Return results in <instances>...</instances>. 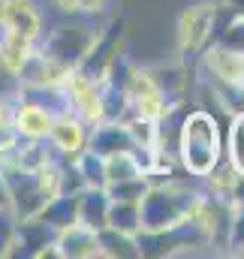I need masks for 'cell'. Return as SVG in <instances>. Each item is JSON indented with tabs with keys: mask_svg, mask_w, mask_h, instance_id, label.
Listing matches in <instances>:
<instances>
[{
	"mask_svg": "<svg viewBox=\"0 0 244 259\" xmlns=\"http://www.w3.org/2000/svg\"><path fill=\"white\" fill-rule=\"evenodd\" d=\"M91 39H94V30L85 27V24H78V27H58V30H52L46 39L39 36L33 46H36L43 55H49L52 61L75 69V66L82 64V58L88 55Z\"/></svg>",
	"mask_w": 244,
	"mask_h": 259,
	"instance_id": "obj_5",
	"label": "cell"
},
{
	"mask_svg": "<svg viewBox=\"0 0 244 259\" xmlns=\"http://www.w3.org/2000/svg\"><path fill=\"white\" fill-rule=\"evenodd\" d=\"M12 235H15V217H12L9 208H3V211H0V259L9 253Z\"/></svg>",
	"mask_w": 244,
	"mask_h": 259,
	"instance_id": "obj_25",
	"label": "cell"
},
{
	"mask_svg": "<svg viewBox=\"0 0 244 259\" xmlns=\"http://www.w3.org/2000/svg\"><path fill=\"white\" fill-rule=\"evenodd\" d=\"M124 27H127L124 18H112L106 27L94 30L91 49H88V55L82 58V64L75 66V69H82V72H85L88 78H94V81H103L106 72H109V66H112V61H115L118 52H121Z\"/></svg>",
	"mask_w": 244,
	"mask_h": 259,
	"instance_id": "obj_4",
	"label": "cell"
},
{
	"mask_svg": "<svg viewBox=\"0 0 244 259\" xmlns=\"http://www.w3.org/2000/svg\"><path fill=\"white\" fill-rule=\"evenodd\" d=\"M88 124L78 118V115H72L69 109H61V112H55V118H52V127H49V145L55 148V154L61 157V160H72L78 151H85V145H88Z\"/></svg>",
	"mask_w": 244,
	"mask_h": 259,
	"instance_id": "obj_6",
	"label": "cell"
},
{
	"mask_svg": "<svg viewBox=\"0 0 244 259\" xmlns=\"http://www.w3.org/2000/svg\"><path fill=\"white\" fill-rule=\"evenodd\" d=\"M0 27L36 42L43 36V12L33 0H0Z\"/></svg>",
	"mask_w": 244,
	"mask_h": 259,
	"instance_id": "obj_8",
	"label": "cell"
},
{
	"mask_svg": "<svg viewBox=\"0 0 244 259\" xmlns=\"http://www.w3.org/2000/svg\"><path fill=\"white\" fill-rule=\"evenodd\" d=\"M33 52V42L27 39V36H21V33H15V30H3L0 27V69L6 72V75H18V69L21 64L27 61V55Z\"/></svg>",
	"mask_w": 244,
	"mask_h": 259,
	"instance_id": "obj_16",
	"label": "cell"
},
{
	"mask_svg": "<svg viewBox=\"0 0 244 259\" xmlns=\"http://www.w3.org/2000/svg\"><path fill=\"white\" fill-rule=\"evenodd\" d=\"M199 187H190L187 181L175 178L169 184H157L148 187L145 196L139 199V223L142 229H172L184 223L196 202H199Z\"/></svg>",
	"mask_w": 244,
	"mask_h": 259,
	"instance_id": "obj_2",
	"label": "cell"
},
{
	"mask_svg": "<svg viewBox=\"0 0 244 259\" xmlns=\"http://www.w3.org/2000/svg\"><path fill=\"white\" fill-rule=\"evenodd\" d=\"M72 166L82 175L85 187H106V157H100V154L85 148V151H78L72 157Z\"/></svg>",
	"mask_w": 244,
	"mask_h": 259,
	"instance_id": "obj_19",
	"label": "cell"
},
{
	"mask_svg": "<svg viewBox=\"0 0 244 259\" xmlns=\"http://www.w3.org/2000/svg\"><path fill=\"white\" fill-rule=\"evenodd\" d=\"M43 223H49L52 229H66V226H72V223H78V193H58L52 196L43 208H39V214H36Z\"/></svg>",
	"mask_w": 244,
	"mask_h": 259,
	"instance_id": "obj_15",
	"label": "cell"
},
{
	"mask_svg": "<svg viewBox=\"0 0 244 259\" xmlns=\"http://www.w3.org/2000/svg\"><path fill=\"white\" fill-rule=\"evenodd\" d=\"M178 163L184 166L187 175L205 178L220 160H223V133L220 124L211 112L193 109L187 112L178 130Z\"/></svg>",
	"mask_w": 244,
	"mask_h": 259,
	"instance_id": "obj_1",
	"label": "cell"
},
{
	"mask_svg": "<svg viewBox=\"0 0 244 259\" xmlns=\"http://www.w3.org/2000/svg\"><path fill=\"white\" fill-rule=\"evenodd\" d=\"M58 229H52L49 223H43L39 217H27V220H15V235H12V247L6 256H24L36 259L49 244H55Z\"/></svg>",
	"mask_w": 244,
	"mask_h": 259,
	"instance_id": "obj_7",
	"label": "cell"
},
{
	"mask_svg": "<svg viewBox=\"0 0 244 259\" xmlns=\"http://www.w3.org/2000/svg\"><path fill=\"white\" fill-rule=\"evenodd\" d=\"M3 208H9V190H6V181H3V175H0V211Z\"/></svg>",
	"mask_w": 244,
	"mask_h": 259,
	"instance_id": "obj_29",
	"label": "cell"
},
{
	"mask_svg": "<svg viewBox=\"0 0 244 259\" xmlns=\"http://www.w3.org/2000/svg\"><path fill=\"white\" fill-rule=\"evenodd\" d=\"M211 42L229 49V52H238L244 55V15H229V21L211 36Z\"/></svg>",
	"mask_w": 244,
	"mask_h": 259,
	"instance_id": "obj_22",
	"label": "cell"
},
{
	"mask_svg": "<svg viewBox=\"0 0 244 259\" xmlns=\"http://www.w3.org/2000/svg\"><path fill=\"white\" fill-rule=\"evenodd\" d=\"M75 3H78V15H100L109 6V0H75Z\"/></svg>",
	"mask_w": 244,
	"mask_h": 259,
	"instance_id": "obj_26",
	"label": "cell"
},
{
	"mask_svg": "<svg viewBox=\"0 0 244 259\" xmlns=\"http://www.w3.org/2000/svg\"><path fill=\"white\" fill-rule=\"evenodd\" d=\"M124 127H127V133H130L133 145L157 148V142H160V121L139 118V115H127V118H124Z\"/></svg>",
	"mask_w": 244,
	"mask_h": 259,
	"instance_id": "obj_21",
	"label": "cell"
},
{
	"mask_svg": "<svg viewBox=\"0 0 244 259\" xmlns=\"http://www.w3.org/2000/svg\"><path fill=\"white\" fill-rule=\"evenodd\" d=\"M106 226H112L118 232H127V235H136L142 229V223H139V202H118V199H112L109 202Z\"/></svg>",
	"mask_w": 244,
	"mask_h": 259,
	"instance_id": "obj_20",
	"label": "cell"
},
{
	"mask_svg": "<svg viewBox=\"0 0 244 259\" xmlns=\"http://www.w3.org/2000/svg\"><path fill=\"white\" fill-rule=\"evenodd\" d=\"M136 175H142V172H139L136 160L130 157V151H118V154L106 157V184L127 181V178H136Z\"/></svg>",
	"mask_w": 244,
	"mask_h": 259,
	"instance_id": "obj_23",
	"label": "cell"
},
{
	"mask_svg": "<svg viewBox=\"0 0 244 259\" xmlns=\"http://www.w3.org/2000/svg\"><path fill=\"white\" fill-rule=\"evenodd\" d=\"M220 6H223L229 15H244V0H220Z\"/></svg>",
	"mask_w": 244,
	"mask_h": 259,
	"instance_id": "obj_28",
	"label": "cell"
},
{
	"mask_svg": "<svg viewBox=\"0 0 244 259\" xmlns=\"http://www.w3.org/2000/svg\"><path fill=\"white\" fill-rule=\"evenodd\" d=\"M148 190V181L145 175H136V178H127V181H112L106 184V193L109 199H118V202H139Z\"/></svg>",
	"mask_w": 244,
	"mask_h": 259,
	"instance_id": "obj_24",
	"label": "cell"
},
{
	"mask_svg": "<svg viewBox=\"0 0 244 259\" xmlns=\"http://www.w3.org/2000/svg\"><path fill=\"white\" fill-rule=\"evenodd\" d=\"M88 151L100 154V157H112L118 151H130L133 148V139L124 127V121H100L88 130Z\"/></svg>",
	"mask_w": 244,
	"mask_h": 259,
	"instance_id": "obj_12",
	"label": "cell"
},
{
	"mask_svg": "<svg viewBox=\"0 0 244 259\" xmlns=\"http://www.w3.org/2000/svg\"><path fill=\"white\" fill-rule=\"evenodd\" d=\"M223 6L220 0H199L190 3L178 15V58L181 64L193 61L196 55H202V49L211 42L214 30H217V18H220Z\"/></svg>",
	"mask_w": 244,
	"mask_h": 259,
	"instance_id": "obj_3",
	"label": "cell"
},
{
	"mask_svg": "<svg viewBox=\"0 0 244 259\" xmlns=\"http://www.w3.org/2000/svg\"><path fill=\"white\" fill-rule=\"evenodd\" d=\"M223 160L244 175V109L229 115V127H226V139H223Z\"/></svg>",
	"mask_w": 244,
	"mask_h": 259,
	"instance_id": "obj_18",
	"label": "cell"
},
{
	"mask_svg": "<svg viewBox=\"0 0 244 259\" xmlns=\"http://www.w3.org/2000/svg\"><path fill=\"white\" fill-rule=\"evenodd\" d=\"M157 91L178 109L184 103V91H187V64H160V66H148Z\"/></svg>",
	"mask_w": 244,
	"mask_h": 259,
	"instance_id": "obj_13",
	"label": "cell"
},
{
	"mask_svg": "<svg viewBox=\"0 0 244 259\" xmlns=\"http://www.w3.org/2000/svg\"><path fill=\"white\" fill-rule=\"evenodd\" d=\"M58 9H61L63 15H78V3L75 0H52Z\"/></svg>",
	"mask_w": 244,
	"mask_h": 259,
	"instance_id": "obj_27",
	"label": "cell"
},
{
	"mask_svg": "<svg viewBox=\"0 0 244 259\" xmlns=\"http://www.w3.org/2000/svg\"><path fill=\"white\" fill-rule=\"evenodd\" d=\"M202 66L208 69V75L214 78V84L235 88L238 78H241V69H244V55L229 52V49H223L217 42H208L202 49Z\"/></svg>",
	"mask_w": 244,
	"mask_h": 259,
	"instance_id": "obj_10",
	"label": "cell"
},
{
	"mask_svg": "<svg viewBox=\"0 0 244 259\" xmlns=\"http://www.w3.org/2000/svg\"><path fill=\"white\" fill-rule=\"evenodd\" d=\"M55 247L61 259H94L100 256V244H97V232L85 223H72L58 232Z\"/></svg>",
	"mask_w": 244,
	"mask_h": 259,
	"instance_id": "obj_11",
	"label": "cell"
},
{
	"mask_svg": "<svg viewBox=\"0 0 244 259\" xmlns=\"http://www.w3.org/2000/svg\"><path fill=\"white\" fill-rule=\"evenodd\" d=\"M55 112L36 100H21L12 103V130L21 139H46L49 127H52Z\"/></svg>",
	"mask_w": 244,
	"mask_h": 259,
	"instance_id": "obj_9",
	"label": "cell"
},
{
	"mask_svg": "<svg viewBox=\"0 0 244 259\" xmlns=\"http://www.w3.org/2000/svg\"><path fill=\"white\" fill-rule=\"evenodd\" d=\"M109 193L106 187H85L78 190V223L91 226L94 232L106 226V217H109Z\"/></svg>",
	"mask_w": 244,
	"mask_h": 259,
	"instance_id": "obj_14",
	"label": "cell"
},
{
	"mask_svg": "<svg viewBox=\"0 0 244 259\" xmlns=\"http://www.w3.org/2000/svg\"><path fill=\"white\" fill-rule=\"evenodd\" d=\"M97 244H100V256H109V259H139L136 235L118 232V229H112V226L97 229Z\"/></svg>",
	"mask_w": 244,
	"mask_h": 259,
	"instance_id": "obj_17",
	"label": "cell"
}]
</instances>
